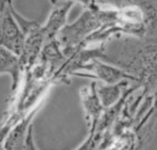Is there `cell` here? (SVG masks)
<instances>
[{
	"label": "cell",
	"mask_w": 157,
	"mask_h": 150,
	"mask_svg": "<svg viewBox=\"0 0 157 150\" xmlns=\"http://www.w3.org/2000/svg\"><path fill=\"white\" fill-rule=\"evenodd\" d=\"M21 68L20 56L0 45V75L8 74L11 77V90L17 89Z\"/></svg>",
	"instance_id": "8992f818"
},
{
	"label": "cell",
	"mask_w": 157,
	"mask_h": 150,
	"mask_svg": "<svg viewBox=\"0 0 157 150\" xmlns=\"http://www.w3.org/2000/svg\"><path fill=\"white\" fill-rule=\"evenodd\" d=\"M71 1H73L75 3H80V4H82L85 9L89 7V1H88V0H71Z\"/></svg>",
	"instance_id": "9c48e42d"
},
{
	"label": "cell",
	"mask_w": 157,
	"mask_h": 150,
	"mask_svg": "<svg viewBox=\"0 0 157 150\" xmlns=\"http://www.w3.org/2000/svg\"><path fill=\"white\" fill-rule=\"evenodd\" d=\"M52 9L46 22L42 26L45 43L56 40L60 31L67 25V19L75 2L71 0H51Z\"/></svg>",
	"instance_id": "277c9868"
},
{
	"label": "cell",
	"mask_w": 157,
	"mask_h": 150,
	"mask_svg": "<svg viewBox=\"0 0 157 150\" xmlns=\"http://www.w3.org/2000/svg\"><path fill=\"white\" fill-rule=\"evenodd\" d=\"M12 0H0V45L21 56L25 36L14 14Z\"/></svg>",
	"instance_id": "7a4b0ae2"
},
{
	"label": "cell",
	"mask_w": 157,
	"mask_h": 150,
	"mask_svg": "<svg viewBox=\"0 0 157 150\" xmlns=\"http://www.w3.org/2000/svg\"><path fill=\"white\" fill-rule=\"evenodd\" d=\"M97 83L93 82L89 87L83 88L81 90L82 100L85 107L87 117L92 127L95 126L96 122L101 115L102 112L105 110L102 102L97 94Z\"/></svg>",
	"instance_id": "5b68a950"
},
{
	"label": "cell",
	"mask_w": 157,
	"mask_h": 150,
	"mask_svg": "<svg viewBox=\"0 0 157 150\" xmlns=\"http://www.w3.org/2000/svg\"><path fill=\"white\" fill-rule=\"evenodd\" d=\"M128 81L124 80L114 85H97V94L105 109L117 104L128 90Z\"/></svg>",
	"instance_id": "52a82bcc"
},
{
	"label": "cell",
	"mask_w": 157,
	"mask_h": 150,
	"mask_svg": "<svg viewBox=\"0 0 157 150\" xmlns=\"http://www.w3.org/2000/svg\"><path fill=\"white\" fill-rule=\"evenodd\" d=\"M82 70H85L88 73L80 72L77 73L75 76L98 79L104 81L106 85H114L128 79L138 82L134 77L125 70L100 59H93L83 67Z\"/></svg>",
	"instance_id": "3957f363"
},
{
	"label": "cell",
	"mask_w": 157,
	"mask_h": 150,
	"mask_svg": "<svg viewBox=\"0 0 157 150\" xmlns=\"http://www.w3.org/2000/svg\"><path fill=\"white\" fill-rule=\"evenodd\" d=\"M101 60L131 75L144 86L147 93L157 92V37L116 38L105 44Z\"/></svg>",
	"instance_id": "6da1fadb"
},
{
	"label": "cell",
	"mask_w": 157,
	"mask_h": 150,
	"mask_svg": "<svg viewBox=\"0 0 157 150\" xmlns=\"http://www.w3.org/2000/svg\"><path fill=\"white\" fill-rule=\"evenodd\" d=\"M31 118L32 116L29 117L27 120L23 121L13 130V132L10 134L7 141L6 150H24L26 137H27L26 131Z\"/></svg>",
	"instance_id": "ba28073f"
}]
</instances>
